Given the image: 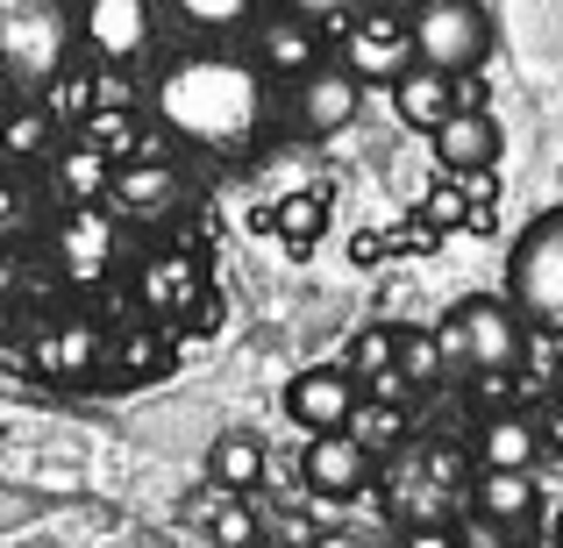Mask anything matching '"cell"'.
<instances>
[{"label": "cell", "instance_id": "1", "mask_svg": "<svg viewBox=\"0 0 563 548\" xmlns=\"http://www.w3.org/2000/svg\"><path fill=\"white\" fill-rule=\"evenodd\" d=\"M264 108H272V93H264L257 57L235 51H186L151 86L157 128L192 143V150H243L264 128Z\"/></svg>", "mask_w": 563, "mask_h": 548}, {"label": "cell", "instance_id": "2", "mask_svg": "<svg viewBox=\"0 0 563 548\" xmlns=\"http://www.w3.org/2000/svg\"><path fill=\"white\" fill-rule=\"evenodd\" d=\"M435 343H442V364H450V370H471V378H507V370H521V357H528L521 306H514V300H493V292L456 300L450 314H442Z\"/></svg>", "mask_w": 563, "mask_h": 548}, {"label": "cell", "instance_id": "3", "mask_svg": "<svg viewBox=\"0 0 563 548\" xmlns=\"http://www.w3.org/2000/svg\"><path fill=\"white\" fill-rule=\"evenodd\" d=\"M79 29L65 22L57 0H0V79L43 93V86L65 79V57Z\"/></svg>", "mask_w": 563, "mask_h": 548}, {"label": "cell", "instance_id": "4", "mask_svg": "<svg viewBox=\"0 0 563 548\" xmlns=\"http://www.w3.org/2000/svg\"><path fill=\"white\" fill-rule=\"evenodd\" d=\"M407 36H413V57L435 71H478L493 57V14L478 0H421L407 14Z\"/></svg>", "mask_w": 563, "mask_h": 548}, {"label": "cell", "instance_id": "5", "mask_svg": "<svg viewBox=\"0 0 563 548\" xmlns=\"http://www.w3.org/2000/svg\"><path fill=\"white\" fill-rule=\"evenodd\" d=\"M507 300L536 328H563V206L542 214L507 257Z\"/></svg>", "mask_w": 563, "mask_h": 548}, {"label": "cell", "instance_id": "6", "mask_svg": "<svg viewBox=\"0 0 563 548\" xmlns=\"http://www.w3.org/2000/svg\"><path fill=\"white\" fill-rule=\"evenodd\" d=\"M79 43L100 57V65H129L157 43V14L151 0H79Z\"/></svg>", "mask_w": 563, "mask_h": 548}, {"label": "cell", "instance_id": "7", "mask_svg": "<svg viewBox=\"0 0 563 548\" xmlns=\"http://www.w3.org/2000/svg\"><path fill=\"white\" fill-rule=\"evenodd\" d=\"M364 108V79L350 65H314L292 79V122H300V136H335V128H350Z\"/></svg>", "mask_w": 563, "mask_h": 548}, {"label": "cell", "instance_id": "8", "mask_svg": "<svg viewBox=\"0 0 563 548\" xmlns=\"http://www.w3.org/2000/svg\"><path fill=\"white\" fill-rule=\"evenodd\" d=\"M343 65L357 71V79H385V86H393L399 71L413 65V36H407V14L378 8V14H364V22H350Z\"/></svg>", "mask_w": 563, "mask_h": 548}, {"label": "cell", "instance_id": "9", "mask_svg": "<svg viewBox=\"0 0 563 548\" xmlns=\"http://www.w3.org/2000/svg\"><path fill=\"white\" fill-rule=\"evenodd\" d=\"M350 406H357V378L343 364H314L286 384V413L307 427V435H329V427H350Z\"/></svg>", "mask_w": 563, "mask_h": 548}, {"label": "cell", "instance_id": "10", "mask_svg": "<svg viewBox=\"0 0 563 548\" xmlns=\"http://www.w3.org/2000/svg\"><path fill=\"white\" fill-rule=\"evenodd\" d=\"M300 478H307V492H321V499H350L364 478H372V449H364L350 427H329V435L307 441Z\"/></svg>", "mask_w": 563, "mask_h": 548}, {"label": "cell", "instance_id": "11", "mask_svg": "<svg viewBox=\"0 0 563 548\" xmlns=\"http://www.w3.org/2000/svg\"><path fill=\"white\" fill-rule=\"evenodd\" d=\"M428 143H435V157H442V171L450 179H464V171H485V165H499V122L485 108H456V114H442L435 128H428Z\"/></svg>", "mask_w": 563, "mask_h": 548}, {"label": "cell", "instance_id": "12", "mask_svg": "<svg viewBox=\"0 0 563 548\" xmlns=\"http://www.w3.org/2000/svg\"><path fill=\"white\" fill-rule=\"evenodd\" d=\"M321 65V29L300 14H257V71L264 79H300Z\"/></svg>", "mask_w": 563, "mask_h": 548}, {"label": "cell", "instance_id": "13", "mask_svg": "<svg viewBox=\"0 0 563 548\" xmlns=\"http://www.w3.org/2000/svg\"><path fill=\"white\" fill-rule=\"evenodd\" d=\"M393 114H399L407 128H421V136H428V128H435L442 114H456V79L413 57V65L393 79Z\"/></svg>", "mask_w": 563, "mask_h": 548}, {"label": "cell", "instance_id": "14", "mask_svg": "<svg viewBox=\"0 0 563 548\" xmlns=\"http://www.w3.org/2000/svg\"><path fill=\"white\" fill-rule=\"evenodd\" d=\"M542 456V427L521 421V413H493L478 427V470H536Z\"/></svg>", "mask_w": 563, "mask_h": 548}, {"label": "cell", "instance_id": "15", "mask_svg": "<svg viewBox=\"0 0 563 548\" xmlns=\"http://www.w3.org/2000/svg\"><path fill=\"white\" fill-rule=\"evenodd\" d=\"M264 478V441L243 435V427H229V435L207 449V484H221V492H257Z\"/></svg>", "mask_w": 563, "mask_h": 548}, {"label": "cell", "instance_id": "16", "mask_svg": "<svg viewBox=\"0 0 563 548\" xmlns=\"http://www.w3.org/2000/svg\"><path fill=\"white\" fill-rule=\"evenodd\" d=\"M528 513H536L528 470H485L478 478V521L485 527H528Z\"/></svg>", "mask_w": 563, "mask_h": 548}, {"label": "cell", "instance_id": "17", "mask_svg": "<svg viewBox=\"0 0 563 548\" xmlns=\"http://www.w3.org/2000/svg\"><path fill=\"white\" fill-rule=\"evenodd\" d=\"M192 300H200V264H192V257H157L151 271H143V306H151V314L172 321Z\"/></svg>", "mask_w": 563, "mask_h": 548}, {"label": "cell", "instance_id": "18", "mask_svg": "<svg viewBox=\"0 0 563 548\" xmlns=\"http://www.w3.org/2000/svg\"><path fill=\"white\" fill-rule=\"evenodd\" d=\"M108 192H114V200H122V206H136V214H151V206H172V200H179V171H172V165H157V157H143V165H129V171H114V179H108Z\"/></svg>", "mask_w": 563, "mask_h": 548}, {"label": "cell", "instance_id": "19", "mask_svg": "<svg viewBox=\"0 0 563 548\" xmlns=\"http://www.w3.org/2000/svg\"><path fill=\"white\" fill-rule=\"evenodd\" d=\"M93 357H100V335L86 328V321H65V328H51L36 343V364L51 370V378H86L93 370Z\"/></svg>", "mask_w": 563, "mask_h": 548}, {"label": "cell", "instance_id": "20", "mask_svg": "<svg viewBox=\"0 0 563 548\" xmlns=\"http://www.w3.org/2000/svg\"><path fill=\"white\" fill-rule=\"evenodd\" d=\"M165 8L200 36H235V29H257L264 0H165Z\"/></svg>", "mask_w": 563, "mask_h": 548}, {"label": "cell", "instance_id": "21", "mask_svg": "<svg viewBox=\"0 0 563 548\" xmlns=\"http://www.w3.org/2000/svg\"><path fill=\"white\" fill-rule=\"evenodd\" d=\"M200 513H207V527H214L221 548H250V541H257V521H250L243 492H221V484H214V492L200 499Z\"/></svg>", "mask_w": 563, "mask_h": 548}, {"label": "cell", "instance_id": "22", "mask_svg": "<svg viewBox=\"0 0 563 548\" xmlns=\"http://www.w3.org/2000/svg\"><path fill=\"white\" fill-rule=\"evenodd\" d=\"M108 150H93V143H79V150H65V165H57V186L71 192V200H100L108 192Z\"/></svg>", "mask_w": 563, "mask_h": 548}, {"label": "cell", "instance_id": "23", "mask_svg": "<svg viewBox=\"0 0 563 548\" xmlns=\"http://www.w3.org/2000/svg\"><path fill=\"white\" fill-rule=\"evenodd\" d=\"M393 370H399L407 384H435L450 364H442V343H435L428 328H399V357H393Z\"/></svg>", "mask_w": 563, "mask_h": 548}, {"label": "cell", "instance_id": "24", "mask_svg": "<svg viewBox=\"0 0 563 548\" xmlns=\"http://www.w3.org/2000/svg\"><path fill=\"white\" fill-rule=\"evenodd\" d=\"M393 357H399V328H364L357 335V343H350V378H357V384H372L378 378V370H393Z\"/></svg>", "mask_w": 563, "mask_h": 548}, {"label": "cell", "instance_id": "25", "mask_svg": "<svg viewBox=\"0 0 563 548\" xmlns=\"http://www.w3.org/2000/svg\"><path fill=\"white\" fill-rule=\"evenodd\" d=\"M51 122H57L51 108H22L14 122H0V150L8 157H36L43 143H51Z\"/></svg>", "mask_w": 563, "mask_h": 548}, {"label": "cell", "instance_id": "26", "mask_svg": "<svg viewBox=\"0 0 563 548\" xmlns=\"http://www.w3.org/2000/svg\"><path fill=\"white\" fill-rule=\"evenodd\" d=\"M399 427H407V421H399L393 399H378V406H364V399H357V406H350V435H357L364 449H385V441H399Z\"/></svg>", "mask_w": 563, "mask_h": 548}, {"label": "cell", "instance_id": "27", "mask_svg": "<svg viewBox=\"0 0 563 548\" xmlns=\"http://www.w3.org/2000/svg\"><path fill=\"white\" fill-rule=\"evenodd\" d=\"M286 14H300V22H314V29H329V22H350V14L364 8V0H278Z\"/></svg>", "mask_w": 563, "mask_h": 548}, {"label": "cell", "instance_id": "28", "mask_svg": "<svg viewBox=\"0 0 563 548\" xmlns=\"http://www.w3.org/2000/svg\"><path fill=\"white\" fill-rule=\"evenodd\" d=\"M36 228V200L22 186H0V235H29Z\"/></svg>", "mask_w": 563, "mask_h": 548}, {"label": "cell", "instance_id": "29", "mask_svg": "<svg viewBox=\"0 0 563 548\" xmlns=\"http://www.w3.org/2000/svg\"><path fill=\"white\" fill-rule=\"evenodd\" d=\"M278 228H286V243H307V235L321 228V200L307 192V200H286L278 206Z\"/></svg>", "mask_w": 563, "mask_h": 548}, {"label": "cell", "instance_id": "30", "mask_svg": "<svg viewBox=\"0 0 563 548\" xmlns=\"http://www.w3.org/2000/svg\"><path fill=\"white\" fill-rule=\"evenodd\" d=\"M428 221H435V228H456V221H464V192L435 186V192H428Z\"/></svg>", "mask_w": 563, "mask_h": 548}, {"label": "cell", "instance_id": "31", "mask_svg": "<svg viewBox=\"0 0 563 548\" xmlns=\"http://www.w3.org/2000/svg\"><path fill=\"white\" fill-rule=\"evenodd\" d=\"M407 548H456V541H450V527H413Z\"/></svg>", "mask_w": 563, "mask_h": 548}, {"label": "cell", "instance_id": "32", "mask_svg": "<svg viewBox=\"0 0 563 548\" xmlns=\"http://www.w3.org/2000/svg\"><path fill=\"white\" fill-rule=\"evenodd\" d=\"M372 8H393V14H413V8H421V0H372Z\"/></svg>", "mask_w": 563, "mask_h": 548}, {"label": "cell", "instance_id": "33", "mask_svg": "<svg viewBox=\"0 0 563 548\" xmlns=\"http://www.w3.org/2000/svg\"><path fill=\"white\" fill-rule=\"evenodd\" d=\"M550 441H556V456H563V406L550 413Z\"/></svg>", "mask_w": 563, "mask_h": 548}, {"label": "cell", "instance_id": "34", "mask_svg": "<svg viewBox=\"0 0 563 548\" xmlns=\"http://www.w3.org/2000/svg\"><path fill=\"white\" fill-rule=\"evenodd\" d=\"M314 548H357V541H350V535H321Z\"/></svg>", "mask_w": 563, "mask_h": 548}, {"label": "cell", "instance_id": "35", "mask_svg": "<svg viewBox=\"0 0 563 548\" xmlns=\"http://www.w3.org/2000/svg\"><path fill=\"white\" fill-rule=\"evenodd\" d=\"M357 548H399V541H357Z\"/></svg>", "mask_w": 563, "mask_h": 548}, {"label": "cell", "instance_id": "36", "mask_svg": "<svg viewBox=\"0 0 563 548\" xmlns=\"http://www.w3.org/2000/svg\"><path fill=\"white\" fill-rule=\"evenodd\" d=\"M556 548H563V513H556Z\"/></svg>", "mask_w": 563, "mask_h": 548}, {"label": "cell", "instance_id": "37", "mask_svg": "<svg viewBox=\"0 0 563 548\" xmlns=\"http://www.w3.org/2000/svg\"><path fill=\"white\" fill-rule=\"evenodd\" d=\"M272 548H278V541H272Z\"/></svg>", "mask_w": 563, "mask_h": 548}]
</instances>
